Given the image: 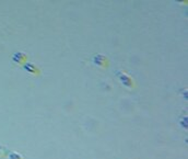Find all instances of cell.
<instances>
[{
  "label": "cell",
  "mask_w": 188,
  "mask_h": 159,
  "mask_svg": "<svg viewBox=\"0 0 188 159\" xmlns=\"http://www.w3.org/2000/svg\"><path fill=\"white\" fill-rule=\"evenodd\" d=\"M93 63L95 65H100V66H107L109 65V59L103 55H95L93 57Z\"/></svg>",
  "instance_id": "obj_1"
},
{
  "label": "cell",
  "mask_w": 188,
  "mask_h": 159,
  "mask_svg": "<svg viewBox=\"0 0 188 159\" xmlns=\"http://www.w3.org/2000/svg\"><path fill=\"white\" fill-rule=\"evenodd\" d=\"M23 68H24L26 71L31 72V74H34V75H38V74H40V69H38L35 65H33V64H31V63H25L23 65Z\"/></svg>",
  "instance_id": "obj_2"
},
{
  "label": "cell",
  "mask_w": 188,
  "mask_h": 159,
  "mask_svg": "<svg viewBox=\"0 0 188 159\" xmlns=\"http://www.w3.org/2000/svg\"><path fill=\"white\" fill-rule=\"evenodd\" d=\"M12 61L17 64H21L26 61V55L24 53H15L12 56Z\"/></svg>",
  "instance_id": "obj_3"
},
{
  "label": "cell",
  "mask_w": 188,
  "mask_h": 159,
  "mask_svg": "<svg viewBox=\"0 0 188 159\" xmlns=\"http://www.w3.org/2000/svg\"><path fill=\"white\" fill-rule=\"evenodd\" d=\"M119 79L123 82V84H125L126 87H131L132 86V80L129 76H127L126 74H119Z\"/></svg>",
  "instance_id": "obj_4"
},
{
  "label": "cell",
  "mask_w": 188,
  "mask_h": 159,
  "mask_svg": "<svg viewBox=\"0 0 188 159\" xmlns=\"http://www.w3.org/2000/svg\"><path fill=\"white\" fill-rule=\"evenodd\" d=\"M10 159H22V157L17 153H11L10 154Z\"/></svg>",
  "instance_id": "obj_5"
}]
</instances>
